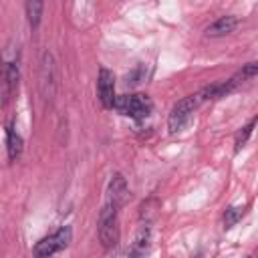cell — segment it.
<instances>
[{
    "label": "cell",
    "instance_id": "13",
    "mask_svg": "<svg viewBox=\"0 0 258 258\" xmlns=\"http://www.w3.org/2000/svg\"><path fill=\"white\" fill-rule=\"evenodd\" d=\"M254 125H256V119H252L246 127H242V131L236 135V151H240L242 147H244V143L248 141V137L252 135V131H254Z\"/></svg>",
    "mask_w": 258,
    "mask_h": 258
},
{
    "label": "cell",
    "instance_id": "11",
    "mask_svg": "<svg viewBox=\"0 0 258 258\" xmlns=\"http://www.w3.org/2000/svg\"><path fill=\"white\" fill-rule=\"evenodd\" d=\"M6 147H8V157L10 159L20 157V153H22V137L16 133L14 125L6 127Z\"/></svg>",
    "mask_w": 258,
    "mask_h": 258
},
{
    "label": "cell",
    "instance_id": "9",
    "mask_svg": "<svg viewBox=\"0 0 258 258\" xmlns=\"http://www.w3.org/2000/svg\"><path fill=\"white\" fill-rule=\"evenodd\" d=\"M149 238H151V232L147 226H141L129 252H127V258H147V252H149Z\"/></svg>",
    "mask_w": 258,
    "mask_h": 258
},
{
    "label": "cell",
    "instance_id": "5",
    "mask_svg": "<svg viewBox=\"0 0 258 258\" xmlns=\"http://www.w3.org/2000/svg\"><path fill=\"white\" fill-rule=\"evenodd\" d=\"M18 79H20V69L16 60H2L0 67V105L6 107L16 89H18Z\"/></svg>",
    "mask_w": 258,
    "mask_h": 258
},
{
    "label": "cell",
    "instance_id": "7",
    "mask_svg": "<svg viewBox=\"0 0 258 258\" xmlns=\"http://www.w3.org/2000/svg\"><path fill=\"white\" fill-rule=\"evenodd\" d=\"M97 95L105 109H113L115 103V77L109 69H99L97 77Z\"/></svg>",
    "mask_w": 258,
    "mask_h": 258
},
{
    "label": "cell",
    "instance_id": "2",
    "mask_svg": "<svg viewBox=\"0 0 258 258\" xmlns=\"http://www.w3.org/2000/svg\"><path fill=\"white\" fill-rule=\"evenodd\" d=\"M71 238H73V230H71L69 226H62V228H58L54 234H50V236H46V238H42V240L36 242V246H34V256H36V258H50V256H54L56 252L64 250V248L71 244Z\"/></svg>",
    "mask_w": 258,
    "mask_h": 258
},
{
    "label": "cell",
    "instance_id": "6",
    "mask_svg": "<svg viewBox=\"0 0 258 258\" xmlns=\"http://www.w3.org/2000/svg\"><path fill=\"white\" fill-rule=\"evenodd\" d=\"M196 107H198V103H196L194 95H191V97H183L181 101H177V103L173 105L169 117H167V127H169V131H171V133L181 131V129L189 123V119H191Z\"/></svg>",
    "mask_w": 258,
    "mask_h": 258
},
{
    "label": "cell",
    "instance_id": "12",
    "mask_svg": "<svg viewBox=\"0 0 258 258\" xmlns=\"http://www.w3.org/2000/svg\"><path fill=\"white\" fill-rule=\"evenodd\" d=\"M42 8H44V4L38 2V0H30V2H26V16H28V22H30L32 28L38 26L40 16H42Z\"/></svg>",
    "mask_w": 258,
    "mask_h": 258
},
{
    "label": "cell",
    "instance_id": "1",
    "mask_svg": "<svg viewBox=\"0 0 258 258\" xmlns=\"http://www.w3.org/2000/svg\"><path fill=\"white\" fill-rule=\"evenodd\" d=\"M99 240L107 250L119 242V208L107 202L99 214Z\"/></svg>",
    "mask_w": 258,
    "mask_h": 258
},
{
    "label": "cell",
    "instance_id": "14",
    "mask_svg": "<svg viewBox=\"0 0 258 258\" xmlns=\"http://www.w3.org/2000/svg\"><path fill=\"white\" fill-rule=\"evenodd\" d=\"M244 216V208H228L224 214V228H232Z\"/></svg>",
    "mask_w": 258,
    "mask_h": 258
},
{
    "label": "cell",
    "instance_id": "15",
    "mask_svg": "<svg viewBox=\"0 0 258 258\" xmlns=\"http://www.w3.org/2000/svg\"><path fill=\"white\" fill-rule=\"evenodd\" d=\"M256 73H258V64H256V62H248V64H246L238 75H240V79H242V81H248V79H252Z\"/></svg>",
    "mask_w": 258,
    "mask_h": 258
},
{
    "label": "cell",
    "instance_id": "4",
    "mask_svg": "<svg viewBox=\"0 0 258 258\" xmlns=\"http://www.w3.org/2000/svg\"><path fill=\"white\" fill-rule=\"evenodd\" d=\"M113 109H117L123 115L133 117V119H145L151 113V101H149V97L139 95V93L121 95V97H115Z\"/></svg>",
    "mask_w": 258,
    "mask_h": 258
},
{
    "label": "cell",
    "instance_id": "3",
    "mask_svg": "<svg viewBox=\"0 0 258 258\" xmlns=\"http://www.w3.org/2000/svg\"><path fill=\"white\" fill-rule=\"evenodd\" d=\"M40 93L46 101H52L56 95V87H58V69H56V60L52 56V52L44 50L42 58H40Z\"/></svg>",
    "mask_w": 258,
    "mask_h": 258
},
{
    "label": "cell",
    "instance_id": "10",
    "mask_svg": "<svg viewBox=\"0 0 258 258\" xmlns=\"http://www.w3.org/2000/svg\"><path fill=\"white\" fill-rule=\"evenodd\" d=\"M236 26H238V18L232 14H226V16H220L214 24H210L206 28V34L208 36H224V34H230Z\"/></svg>",
    "mask_w": 258,
    "mask_h": 258
},
{
    "label": "cell",
    "instance_id": "8",
    "mask_svg": "<svg viewBox=\"0 0 258 258\" xmlns=\"http://www.w3.org/2000/svg\"><path fill=\"white\" fill-rule=\"evenodd\" d=\"M129 198V187H127V181L121 173H115L109 181V187H107V204L115 206V208H121Z\"/></svg>",
    "mask_w": 258,
    "mask_h": 258
}]
</instances>
